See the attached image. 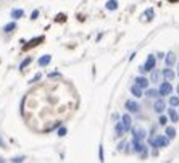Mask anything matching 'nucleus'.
<instances>
[{"label": "nucleus", "instance_id": "nucleus-1", "mask_svg": "<svg viewBox=\"0 0 179 163\" xmlns=\"http://www.w3.org/2000/svg\"><path fill=\"white\" fill-rule=\"evenodd\" d=\"M149 144H150L152 147H157V149L168 147V144H169V137H168V136H157V137H153L152 141H149Z\"/></svg>", "mask_w": 179, "mask_h": 163}, {"label": "nucleus", "instance_id": "nucleus-2", "mask_svg": "<svg viewBox=\"0 0 179 163\" xmlns=\"http://www.w3.org/2000/svg\"><path fill=\"white\" fill-rule=\"evenodd\" d=\"M158 92H160V95H161V97L169 95V94L173 92V86H171V82H169V81H163L161 84H160Z\"/></svg>", "mask_w": 179, "mask_h": 163}, {"label": "nucleus", "instance_id": "nucleus-3", "mask_svg": "<svg viewBox=\"0 0 179 163\" xmlns=\"http://www.w3.org/2000/svg\"><path fill=\"white\" fill-rule=\"evenodd\" d=\"M155 65H157V58H155V55H153V53H150L142 66H144L145 71H152V69L155 68Z\"/></svg>", "mask_w": 179, "mask_h": 163}, {"label": "nucleus", "instance_id": "nucleus-4", "mask_svg": "<svg viewBox=\"0 0 179 163\" xmlns=\"http://www.w3.org/2000/svg\"><path fill=\"white\" fill-rule=\"evenodd\" d=\"M124 107H126V110H128L129 113H139L140 111V105L137 104V102H134V100H126Z\"/></svg>", "mask_w": 179, "mask_h": 163}, {"label": "nucleus", "instance_id": "nucleus-5", "mask_svg": "<svg viewBox=\"0 0 179 163\" xmlns=\"http://www.w3.org/2000/svg\"><path fill=\"white\" fill-rule=\"evenodd\" d=\"M147 137V133L142 128H134L133 129V139H137V141H144Z\"/></svg>", "mask_w": 179, "mask_h": 163}, {"label": "nucleus", "instance_id": "nucleus-6", "mask_svg": "<svg viewBox=\"0 0 179 163\" xmlns=\"http://www.w3.org/2000/svg\"><path fill=\"white\" fill-rule=\"evenodd\" d=\"M133 152H136V153H140L142 150H145L147 149V145L142 142V141H137V139H133Z\"/></svg>", "mask_w": 179, "mask_h": 163}, {"label": "nucleus", "instance_id": "nucleus-7", "mask_svg": "<svg viewBox=\"0 0 179 163\" xmlns=\"http://www.w3.org/2000/svg\"><path fill=\"white\" fill-rule=\"evenodd\" d=\"M121 123H123V126H124V129H126V133L131 129V126H133V118H131V115L129 113H126V115H123L121 116Z\"/></svg>", "mask_w": 179, "mask_h": 163}, {"label": "nucleus", "instance_id": "nucleus-8", "mask_svg": "<svg viewBox=\"0 0 179 163\" xmlns=\"http://www.w3.org/2000/svg\"><path fill=\"white\" fill-rule=\"evenodd\" d=\"M165 108H166V104H165V100L163 99H158V100H155V105H153V110H155V113H163Z\"/></svg>", "mask_w": 179, "mask_h": 163}, {"label": "nucleus", "instance_id": "nucleus-9", "mask_svg": "<svg viewBox=\"0 0 179 163\" xmlns=\"http://www.w3.org/2000/svg\"><path fill=\"white\" fill-rule=\"evenodd\" d=\"M134 81H136L134 84H136V86H139L140 89H147V87H149V82H150L149 79H147V78H144V76H137V78L134 79Z\"/></svg>", "mask_w": 179, "mask_h": 163}, {"label": "nucleus", "instance_id": "nucleus-10", "mask_svg": "<svg viewBox=\"0 0 179 163\" xmlns=\"http://www.w3.org/2000/svg\"><path fill=\"white\" fill-rule=\"evenodd\" d=\"M161 76L166 79V81H173V79L176 78V73L171 69V66H168V68H165L163 71H161Z\"/></svg>", "mask_w": 179, "mask_h": 163}, {"label": "nucleus", "instance_id": "nucleus-11", "mask_svg": "<svg viewBox=\"0 0 179 163\" xmlns=\"http://www.w3.org/2000/svg\"><path fill=\"white\" fill-rule=\"evenodd\" d=\"M44 40H45V37H44V36H40V37H34V39H32L29 44H26V45H24V50H29L31 47H36V45L42 44Z\"/></svg>", "mask_w": 179, "mask_h": 163}, {"label": "nucleus", "instance_id": "nucleus-12", "mask_svg": "<svg viewBox=\"0 0 179 163\" xmlns=\"http://www.w3.org/2000/svg\"><path fill=\"white\" fill-rule=\"evenodd\" d=\"M165 63H166V66H173V65L176 63V53L168 52L166 55H165Z\"/></svg>", "mask_w": 179, "mask_h": 163}, {"label": "nucleus", "instance_id": "nucleus-13", "mask_svg": "<svg viewBox=\"0 0 179 163\" xmlns=\"http://www.w3.org/2000/svg\"><path fill=\"white\" fill-rule=\"evenodd\" d=\"M52 62V55H49V53H45V55H42V57L37 60V63H39V66H47Z\"/></svg>", "mask_w": 179, "mask_h": 163}, {"label": "nucleus", "instance_id": "nucleus-14", "mask_svg": "<svg viewBox=\"0 0 179 163\" xmlns=\"http://www.w3.org/2000/svg\"><path fill=\"white\" fill-rule=\"evenodd\" d=\"M160 76H161V71H158V69H152V71H150V79L149 81L150 82H160Z\"/></svg>", "mask_w": 179, "mask_h": 163}, {"label": "nucleus", "instance_id": "nucleus-15", "mask_svg": "<svg viewBox=\"0 0 179 163\" xmlns=\"http://www.w3.org/2000/svg\"><path fill=\"white\" fill-rule=\"evenodd\" d=\"M168 118H169V121H173V123H177L179 121V113L173 108V107L168 110Z\"/></svg>", "mask_w": 179, "mask_h": 163}, {"label": "nucleus", "instance_id": "nucleus-16", "mask_svg": "<svg viewBox=\"0 0 179 163\" xmlns=\"http://www.w3.org/2000/svg\"><path fill=\"white\" fill-rule=\"evenodd\" d=\"M124 133H126V129H124V126H123V123H121V121H116V126H115V134H116V137H121Z\"/></svg>", "mask_w": 179, "mask_h": 163}, {"label": "nucleus", "instance_id": "nucleus-17", "mask_svg": "<svg viewBox=\"0 0 179 163\" xmlns=\"http://www.w3.org/2000/svg\"><path fill=\"white\" fill-rule=\"evenodd\" d=\"M142 91H144V89H140V87H139V86H136V84L131 86V94H133L136 99H140V97L144 95V94H142Z\"/></svg>", "mask_w": 179, "mask_h": 163}, {"label": "nucleus", "instance_id": "nucleus-18", "mask_svg": "<svg viewBox=\"0 0 179 163\" xmlns=\"http://www.w3.org/2000/svg\"><path fill=\"white\" fill-rule=\"evenodd\" d=\"M15 29H16V23H15V21H11V23H7V24L2 27V31L5 32V34H8V32H13Z\"/></svg>", "mask_w": 179, "mask_h": 163}, {"label": "nucleus", "instance_id": "nucleus-19", "mask_svg": "<svg viewBox=\"0 0 179 163\" xmlns=\"http://www.w3.org/2000/svg\"><path fill=\"white\" fill-rule=\"evenodd\" d=\"M105 8L110 10V11H115L118 8V0H108V2L105 3Z\"/></svg>", "mask_w": 179, "mask_h": 163}, {"label": "nucleus", "instance_id": "nucleus-20", "mask_svg": "<svg viewBox=\"0 0 179 163\" xmlns=\"http://www.w3.org/2000/svg\"><path fill=\"white\" fill-rule=\"evenodd\" d=\"M24 16V11L21 10V8H15V10H11V18L13 20H20V18Z\"/></svg>", "mask_w": 179, "mask_h": 163}, {"label": "nucleus", "instance_id": "nucleus-21", "mask_svg": "<svg viewBox=\"0 0 179 163\" xmlns=\"http://www.w3.org/2000/svg\"><path fill=\"white\" fill-rule=\"evenodd\" d=\"M169 107H173V108H176V107H179V95H171L168 100Z\"/></svg>", "mask_w": 179, "mask_h": 163}, {"label": "nucleus", "instance_id": "nucleus-22", "mask_svg": "<svg viewBox=\"0 0 179 163\" xmlns=\"http://www.w3.org/2000/svg\"><path fill=\"white\" fill-rule=\"evenodd\" d=\"M144 16H145V20H147V21H152L153 16H155V10H153V8H147V10L144 11Z\"/></svg>", "mask_w": 179, "mask_h": 163}, {"label": "nucleus", "instance_id": "nucleus-23", "mask_svg": "<svg viewBox=\"0 0 179 163\" xmlns=\"http://www.w3.org/2000/svg\"><path fill=\"white\" fill-rule=\"evenodd\" d=\"M145 95L150 97V99H155V97L160 95V92H158V89H149V87H147V92H145Z\"/></svg>", "mask_w": 179, "mask_h": 163}, {"label": "nucleus", "instance_id": "nucleus-24", "mask_svg": "<svg viewBox=\"0 0 179 163\" xmlns=\"http://www.w3.org/2000/svg\"><path fill=\"white\" fill-rule=\"evenodd\" d=\"M165 133H166V136H168L169 139H174V137H176V128H173V126H168Z\"/></svg>", "mask_w": 179, "mask_h": 163}, {"label": "nucleus", "instance_id": "nucleus-25", "mask_svg": "<svg viewBox=\"0 0 179 163\" xmlns=\"http://www.w3.org/2000/svg\"><path fill=\"white\" fill-rule=\"evenodd\" d=\"M24 160H26L24 155H18V157H11V158H10L11 163H21V161H24Z\"/></svg>", "mask_w": 179, "mask_h": 163}, {"label": "nucleus", "instance_id": "nucleus-26", "mask_svg": "<svg viewBox=\"0 0 179 163\" xmlns=\"http://www.w3.org/2000/svg\"><path fill=\"white\" fill-rule=\"evenodd\" d=\"M168 121H169V118H168V116H165V115H161V113H160L158 123L161 124V126H166V124H168Z\"/></svg>", "mask_w": 179, "mask_h": 163}, {"label": "nucleus", "instance_id": "nucleus-27", "mask_svg": "<svg viewBox=\"0 0 179 163\" xmlns=\"http://www.w3.org/2000/svg\"><path fill=\"white\" fill-rule=\"evenodd\" d=\"M31 62H32V58H31V57H27L26 60H23V62H21V65H20V69H24V68H26V66H27V65H29Z\"/></svg>", "mask_w": 179, "mask_h": 163}, {"label": "nucleus", "instance_id": "nucleus-28", "mask_svg": "<svg viewBox=\"0 0 179 163\" xmlns=\"http://www.w3.org/2000/svg\"><path fill=\"white\" fill-rule=\"evenodd\" d=\"M40 79H42V74H40V73H37V74H36V76H34V78H32V79H31V81H29V84H34V82H39V81H40Z\"/></svg>", "mask_w": 179, "mask_h": 163}, {"label": "nucleus", "instance_id": "nucleus-29", "mask_svg": "<svg viewBox=\"0 0 179 163\" xmlns=\"http://www.w3.org/2000/svg\"><path fill=\"white\" fill-rule=\"evenodd\" d=\"M98 160H100V161H105V155H103V145L98 147Z\"/></svg>", "mask_w": 179, "mask_h": 163}, {"label": "nucleus", "instance_id": "nucleus-30", "mask_svg": "<svg viewBox=\"0 0 179 163\" xmlns=\"http://www.w3.org/2000/svg\"><path fill=\"white\" fill-rule=\"evenodd\" d=\"M66 133H68V129H66V128H60L58 131H56V134H58V137H63V136H66Z\"/></svg>", "mask_w": 179, "mask_h": 163}, {"label": "nucleus", "instance_id": "nucleus-31", "mask_svg": "<svg viewBox=\"0 0 179 163\" xmlns=\"http://www.w3.org/2000/svg\"><path fill=\"white\" fill-rule=\"evenodd\" d=\"M29 18H31V20H32V21H36V20H37V18H39V10H34V11H32V13H31V16H29Z\"/></svg>", "mask_w": 179, "mask_h": 163}, {"label": "nucleus", "instance_id": "nucleus-32", "mask_svg": "<svg viewBox=\"0 0 179 163\" xmlns=\"http://www.w3.org/2000/svg\"><path fill=\"white\" fill-rule=\"evenodd\" d=\"M124 145H126V142L121 141L120 144H118V150H124Z\"/></svg>", "mask_w": 179, "mask_h": 163}, {"label": "nucleus", "instance_id": "nucleus-33", "mask_svg": "<svg viewBox=\"0 0 179 163\" xmlns=\"http://www.w3.org/2000/svg\"><path fill=\"white\" fill-rule=\"evenodd\" d=\"M111 118H113V121L116 123V121H120V115H118V113H113V116H111Z\"/></svg>", "mask_w": 179, "mask_h": 163}, {"label": "nucleus", "instance_id": "nucleus-34", "mask_svg": "<svg viewBox=\"0 0 179 163\" xmlns=\"http://www.w3.org/2000/svg\"><path fill=\"white\" fill-rule=\"evenodd\" d=\"M58 76H60L58 73H50V74H49V78H50V79H53V78H58Z\"/></svg>", "mask_w": 179, "mask_h": 163}, {"label": "nucleus", "instance_id": "nucleus-35", "mask_svg": "<svg viewBox=\"0 0 179 163\" xmlns=\"http://www.w3.org/2000/svg\"><path fill=\"white\" fill-rule=\"evenodd\" d=\"M0 147H3V149H7V145H5V142H3V139L0 137Z\"/></svg>", "mask_w": 179, "mask_h": 163}, {"label": "nucleus", "instance_id": "nucleus-36", "mask_svg": "<svg viewBox=\"0 0 179 163\" xmlns=\"http://www.w3.org/2000/svg\"><path fill=\"white\" fill-rule=\"evenodd\" d=\"M3 161H5V158H2V157H0V163H3Z\"/></svg>", "mask_w": 179, "mask_h": 163}, {"label": "nucleus", "instance_id": "nucleus-37", "mask_svg": "<svg viewBox=\"0 0 179 163\" xmlns=\"http://www.w3.org/2000/svg\"><path fill=\"white\" fill-rule=\"evenodd\" d=\"M168 2H171V3H174V2H179V0H168Z\"/></svg>", "mask_w": 179, "mask_h": 163}, {"label": "nucleus", "instance_id": "nucleus-38", "mask_svg": "<svg viewBox=\"0 0 179 163\" xmlns=\"http://www.w3.org/2000/svg\"><path fill=\"white\" fill-rule=\"evenodd\" d=\"M177 76H179V63H177Z\"/></svg>", "mask_w": 179, "mask_h": 163}, {"label": "nucleus", "instance_id": "nucleus-39", "mask_svg": "<svg viewBox=\"0 0 179 163\" xmlns=\"http://www.w3.org/2000/svg\"><path fill=\"white\" fill-rule=\"evenodd\" d=\"M176 91H177V94H179V84H177V87H176Z\"/></svg>", "mask_w": 179, "mask_h": 163}]
</instances>
